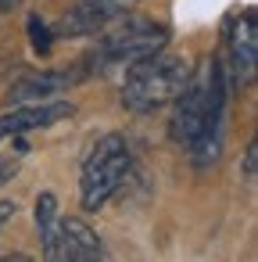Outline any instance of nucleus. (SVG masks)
<instances>
[{"instance_id":"nucleus-11","label":"nucleus","mask_w":258,"mask_h":262,"mask_svg":"<svg viewBox=\"0 0 258 262\" xmlns=\"http://www.w3.org/2000/svg\"><path fill=\"white\" fill-rule=\"evenodd\" d=\"M244 180H247V183H258V140L247 144V155H244Z\"/></svg>"},{"instance_id":"nucleus-8","label":"nucleus","mask_w":258,"mask_h":262,"mask_svg":"<svg viewBox=\"0 0 258 262\" xmlns=\"http://www.w3.org/2000/svg\"><path fill=\"white\" fill-rule=\"evenodd\" d=\"M36 230H40L43 255L54 258V262H65V248H61V208H58V198L51 190H43L36 198Z\"/></svg>"},{"instance_id":"nucleus-7","label":"nucleus","mask_w":258,"mask_h":262,"mask_svg":"<svg viewBox=\"0 0 258 262\" xmlns=\"http://www.w3.org/2000/svg\"><path fill=\"white\" fill-rule=\"evenodd\" d=\"M79 76L76 72H36V76H26L22 83L11 86V101L15 104H29V101H47V97H58L61 90H68Z\"/></svg>"},{"instance_id":"nucleus-3","label":"nucleus","mask_w":258,"mask_h":262,"mask_svg":"<svg viewBox=\"0 0 258 262\" xmlns=\"http://www.w3.org/2000/svg\"><path fill=\"white\" fill-rule=\"evenodd\" d=\"M111 26H115V22H111ZM165 40H169V29L158 26V22H147V18H126V22H122V18H119V26L108 29V33L97 40V47H93V54H90L86 65H93L90 72L129 69L133 61H140V58L161 51Z\"/></svg>"},{"instance_id":"nucleus-12","label":"nucleus","mask_w":258,"mask_h":262,"mask_svg":"<svg viewBox=\"0 0 258 262\" xmlns=\"http://www.w3.org/2000/svg\"><path fill=\"white\" fill-rule=\"evenodd\" d=\"M15 169H18V165H15L11 158H0V187H4V183L15 176Z\"/></svg>"},{"instance_id":"nucleus-6","label":"nucleus","mask_w":258,"mask_h":262,"mask_svg":"<svg viewBox=\"0 0 258 262\" xmlns=\"http://www.w3.org/2000/svg\"><path fill=\"white\" fill-rule=\"evenodd\" d=\"M72 115V104L68 101H58V97H47V101H29V104H18L15 112L0 115V140L8 137H22V133H33V129H47L61 119Z\"/></svg>"},{"instance_id":"nucleus-9","label":"nucleus","mask_w":258,"mask_h":262,"mask_svg":"<svg viewBox=\"0 0 258 262\" xmlns=\"http://www.w3.org/2000/svg\"><path fill=\"white\" fill-rule=\"evenodd\" d=\"M61 248H65V258H72V262H93L104 255L101 237L90 230V223L65 219V215H61Z\"/></svg>"},{"instance_id":"nucleus-1","label":"nucleus","mask_w":258,"mask_h":262,"mask_svg":"<svg viewBox=\"0 0 258 262\" xmlns=\"http://www.w3.org/2000/svg\"><path fill=\"white\" fill-rule=\"evenodd\" d=\"M186 76H190L186 58L154 51V54H147V58H140V61H133L126 69L122 108L136 112V115H151V112H158V108L176 101V94L183 90Z\"/></svg>"},{"instance_id":"nucleus-13","label":"nucleus","mask_w":258,"mask_h":262,"mask_svg":"<svg viewBox=\"0 0 258 262\" xmlns=\"http://www.w3.org/2000/svg\"><path fill=\"white\" fill-rule=\"evenodd\" d=\"M11 215H15V201H0V226H4Z\"/></svg>"},{"instance_id":"nucleus-5","label":"nucleus","mask_w":258,"mask_h":262,"mask_svg":"<svg viewBox=\"0 0 258 262\" xmlns=\"http://www.w3.org/2000/svg\"><path fill=\"white\" fill-rule=\"evenodd\" d=\"M136 4L140 0H79L72 11L61 15L58 36H93L101 29H108L111 22L126 18V11Z\"/></svg>"},{"instance_id":"nucleus-2","label":"nucleus","mask_w":258,"mask_h":262,"mask_svg":"<svg viewBox=\"0 0 258 262\" xmlns=\"http://www.w3.org/2000/svg\"><path fill=\"white\" fill-rule=\"evenodd\" d=\"M129 169H133V151H129L126 137L122 133H104L90 147V155L83 162V172H79V201H83V208L101 212L115 198V190L126 183Z\"/></svg>"},{"instance_id":"nucleus-4","label":"nucleus","mask_w":258,"mask_h":262,"mask_svg":"<svg viewBox=\"0 0 258 262\" xmlns=\"http://www.w3.org/2000/svg\"><path fill=\"white\" fill-rule=\"evenodd\" d=\"M222 65H226L229 90H244L254 83V69H258V15L254 11H237L229 18Z\"/></svg>"},{"instance_id":"nucleus-14","label":"nucleus","mask_w":258,"mask_h":262,"mask_svg":"<svg viewBox=\"0 0 258 262\" xmlns=\"http://www.w3.org/2000/svg\"><path fill=\"white\" fill-rule=\"evenodd\" d=\"M18 0H0V11H8V8H15Z\"/></svg>"},{"instance_id":"nucleus-10","label":"nucleus","mask_w":258,"mask_h":262,"mask_svg":"<svg viewBox=\"0 0 258 262\" xmlns=\"http://www.w3.org/2000/svg\"><path fill=\"white\" fill-rule=\"evenodd\" d=\"M29 36H33V47H36L40 54L51 51V33H47V26H43L40 18H29Z\"/></svg>"}]
</instances>
